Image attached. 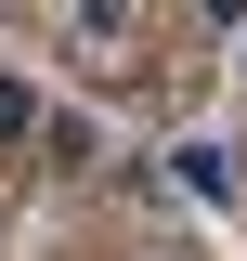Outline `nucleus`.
<instances>
[{
	"instance_id": "nucleus-1",
	"label": "nucleus",
	"mask_w": 247,
	"mask_h": 261,
	"mask_svg": "<svg viewBox=\"0 0 247 261\" xmlns=\"http://www.w3.org/2000/svg\"><path fill=\"white\" fill-rule=\"evenodd\" d=\"M0 130H39V92H26V79H0Z\"/></svg>"
}]
</instances>
